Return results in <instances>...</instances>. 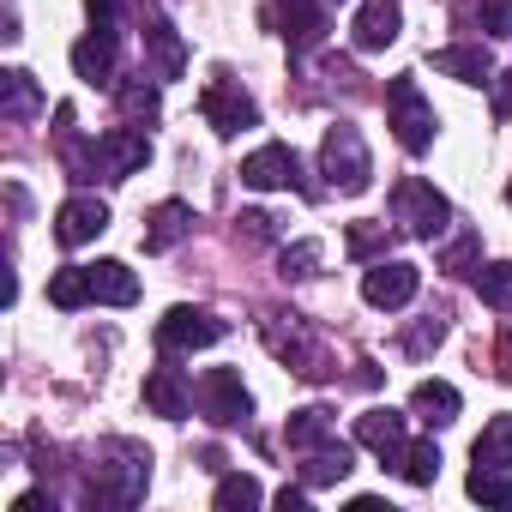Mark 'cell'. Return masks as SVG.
I'll return each instance as SVG.
<instances>
[{
	"mask_svg": "<svg viewBox=\"0 0 512 512\" xmlns=\"http://www.w3.org/2000/svg\"><path fill=\"white\" fill-rule=\"evenodd\" d=\"M145 488H151V452L133 446V440H109L103 464L91 476V500L97 506H139Z\"/></svg>",
	"mask_w": 512,
	"mask_h": 512,
	"instance_id": "1",
	"label": "cell"
},
{
	"mask_svg": "<svg viewBox=\"0 0 512 512\" xmlns=\"http://www.w3.org/2000/svg\"><path fill=\"white\" fill-rule=\"evenodd\" d=\"M392 229L410 235V241H440V235L452 229L446 193H440L434 181H422V175H404V181L392 187Z\"/></svg>",
	"mask_w": 512,
	"mask_h": 512,
	"instance_id": "2",
	"label": "cell"
},
{
	"mask_svg": "<svg viewBox=\"0 0 512 512\" xmlns=\"http://www.w3.org/2000/svg\"><path fill=\"white\" fill-rule=\"evenodd\" d=\"M386 127H392V139H398L410 157H422V151L434 145V133H440L434 103L422 97V85H416L410 73H398V79L386 85Z\"/></svg>",
	"mask_w": 512,
	"mask_h": 512,
	"instance_id": "3",
	"label": "cell"
},
{
	"mask_svg": "<svg viewBox=\"0 0 512 512\" xmlns=\"http://www.w3.org/2000/svg\"><path fill=\"white\" fill-rule=\"evenodd\" d=\"M320 175L338 187V193H368L374 187V157H368V145H362V133L350 127V121H338L326 139H320Z\"/></svg>",
	"mask_w": 512,
	"mask_h": 512,
	"instance_id": "4",
	"label": "cell"
},
{
	"mask_svg": "<svg viewBox=\"0 0 512 512\" xmlns=\"http://www.w3.org/2000/svg\"><path fill=\"white\" fill-rule=\"evenodd\" d=\"M199 115H205V127H211L217 139H235L241 127H260V103H253V97L241 91V79H229V73H217V79L199 91Z\"/></svg>",
	"mask_w": 512,
	"mask_h": 512,
	"instance_id": "5",
	"label": "cell"
},
{
	"mask_svg": "<svg viewBox=\"0 0 512 512\" xmlns=\"http://www.w3.org/2000/svg\"><path fill=\"white\" fill-rule=\"evenodd\" d=\"M223 332H229V326H223L211 308H187V302H181V308H169V314L157 320V344H163L169 356H193V350H211Z\"/></svg>",
	"mask_w": 512,
	"mask_h": 512,
	"instance_id": "6",
	"label": "cell"
},
{
	"mask_svg": "<svg viewBox=\"0 0 512 512\" xmlns=\"http://www.w3.org/2000/svg\"><path fill=\"white\" fill-rule=\"evenodd\" d=\"M193 398H199V416L217 422V428H235V422L253 416V398H247V386H241L235 368H211V374H199Z\"/></svg>",
	"mask_w": 512,
	"mask_h": 512,
	"instance_id": "7",
	"label": "cell"
},
{
	"mask_svg": "<svg viewBox=\"0 0 512 512\" xmlns=\"http://www.w3.org/2000/svg\"><path fill=\"white\" fill-rule=\"evenodd\" d=\"M266 344H272V356H284L296 374H308V380H326L332 368H326V356H320V344L308 338V326H302V314H266Z\"/></svg>",
	"mask_w": 512,
	"mask_h": 512,
	"instance_id": "8",
	"label": "cell"
},
{
	"mask_svg": "<svg viewBox=\"0 0 512 512\" xmlns=\"http://www.w3.org/2000/svg\"><path fill=\"white\" fill-rule=\"evenodd\" d=\"M151 163V133H139V127H109V133H97V175L103 181H127V175H139Z\"/></svg>",
	"mask_w": 512,
	"mask_h": 512,
	"instance_id": "9",
	"label": "cell"
},
{
	"mask_svg": "<svg viewBox=\"0 0 512 512\" xmlns=\"http://www.w3.org/2000/svg\"><path fill=\"white\" fill-rule=\"evenodd\" d=\"M416 290H422V272L410 260H374L362 272V302L368 308H410Z\"/></svg>",
	"mask_w": 512,
	"mask_h": 512,
	"instance_id": "10",
	"label": "cell"
},
{
	"mask_svg": "<svg viewBox=\"0 0 512 512\" xmlns=\"http://www.w3.org/2000/svg\"><path fill=\"white\" fill-rule=\"evenodd\" d=\"M241 181H247L253 193L308 187V181H302V157H296L290 145H260V151H247V163H241Z\"/></svg>",
	"mask_w": 512,
	"mask_h": 512,
	"instance_id": "11",
	"label": "cell"
},
{
	"mask_svg": "<svg viewBox=\"0 0 512 512\" xmlns=\"http://www.w3.org/2000/svg\"><path fill=\"white\" fill-rule=\"evenodd\" d=\"M398 31H404V7H398V0H362L356 25H350V43L362 55H380V49L398 43Z\"/></svg>",
	"mask_w": 512,
	"mask_h": 512,
	"instance_id": "12",
	"label": "cell"
},
{
	"mask_svg": "<svg viewBox=\"0 0 512 512\" xmlns=\"http://www.w3.org/2000/svg\"><path fill=\"white\" fill-rule=\"evenodd\" d=\"M145 55H151V73L157 79H181L187 73V49H181V31L169 25V13L157 7H145Z\"/></svg>",
	"mask_w": 512,
	"mask_h": 512,
	"instance_id": "13",
	"label": "cell"
},
{
	"mask_svg": "<svg viewBox=\"0 0 512 512\" xmlns=\"http://www.w3.org/2000/svg\"><path fill=\"white\" fill-rule=\"evenodd\" d=\"M109 229V205L97 199V193H73L61 211H55V241L61 247H85V241H97Z\"/></svg>",
	"mask_w": 512,
	"mask_h": 512,
	"instance_id": "14",
	"label": "cell"
},
{
	"mask_svg": "<svg viewBox=\"0 0 512 512\" xmlns=\"http://www.w3.org/2000/svg\"><path fill=\"white\" fill-rule=\"evenodd\" d=\"M278 19H284V37H290L296 55L320 49L326 31H332V7H326V0H278Z\"/></svg>",
	"mask_w": 512,
	"mask_h": 512,
	"instance_id": "15",
	"label": "cell"
},
{
	"mask_svg": "<svg viewBox=\"0 0 512 512\" xmlns=\"http://www.w3.org/2000/svg\"><path fill=\"white\" fill-rule=\"evenodd\" d=\"M410 416L404 410H368V416H356V440L368 446V452H380L392 470H398V458H404V446H410V428H404Z\"/></svg>",
	"mask_w": 512,
	"mask_h": 512,
	"instance_id": "16",
	"label": "cell"
},
{
	"mask_svg": "<svg viewBox=\"0 0 512 512\" xmlns=\"http://www.w3.org/2000/svg\"><path fill=\"white\" fill-rule=\"evenodd\" d=\"M115 55H121V31H91L73 43V73L85 85H115Z\"/></svg>",
	"mask_w": 512,
	"mask_h": 512,
	"instance_id": "17",
	"label": "cell"
},
{
	"mask_svg": "<svg viewBox=\"0 0 512 512\" xmlns=\"http://www.w3.org/2000/svg\"><path fill=\"white\" fill-rule=\"evenodd\" d=\"M428 67H434V73H446V79H458V85H488V79H494V55H488L482 43L434 49V55H428Z\"/></svg>",
	"mask_w": 512,
	"mask_h": 512,
	"instance_id": "18",
	"label": "cell"
},
{
	"mask_svg": "<svg viewBox=\"0 0 512 512\" xmlns=\"http://www.w3.org/2000/svg\"><path fill=\"white\" fill-rule=\"evenodd\" d=\"M193 205H181V199H163L151 217H145V253H169V247H181L187 235H193Z\"/></svg>",
	"mask_w": 512,
	"mask_h": 512,
	"instance_id": "19",
	"label": "cell"
},
{
	"mask_svg": "<svg viewBox=\"0 0 512 512\" xmlns=\"http://www.w3.org/2000/svg\"><path fill=\"white\" fill-rule=\"evenodd\" d=\"M145 410L151 416H169V422H181L193 410V386L181 380V368H151L145 374Z\"/></svg>",
	"mask_w": 512,
	"mask_h": 512,
	"instance_id": "20",
	"label": "cell"
},
{
	"mask_svg": "<svg viewBox=\"0 0 512 512\" xmlns=\"http://www.w3.org/2000/svg\"><path fill=\"white\" fill-rule=\"evenodd\" d=\"M37 109H43V85H37V73H25V67H7V73H0V121L25 127Z\"/></svg>",
	"mask_w": 512,
	"mask_h": 512,
	"instance_id": "21",
	"label": "cell"
},
{
	"mask_svg": "<svg viewBox=\"0 0 512 512\" xmlns=\"http://www.w3.org/2000/svg\"><path fill=\"white\" fill-rule=\"evenodd\" d=\"M350 470H356V452H350L344 440H326V446L302 452V482H308V488H338Z\"/></svg>",
	"mask_w": 512,
	"mask_h": 512,
	"instance_id": "22",
	"label": "cell"
},
{
	"mask_svg": "<svg viewBox=\"0 0 512 512\" xmlns=\"http://www.w3.org/2000/svg\"><path fill=\"white\" fill-rule=\"evenodd\" d=\"M410 416H416L422 428H452V422H458V386L422 380V386L410 392Z\"/></svg>",
	"mask_w": 512,
	"mask_h": 512,
	"instance_id": "23",
	"label": "cell"
},
{
	"mask_svg": "<svg viewBox=\"0 0 512 512\" xmlns=\"http://www.w3.org/2000/svg\"><path fill=\"white\" fill-rule=\"evenodd\" d=\"M91 290H97L103 308H133L139 302V278H133L127 260H97L91 266Z\"/></svg>",
	"mask_w": 512,
	"mask_h": 512,
	"instance_id": "24",
	"label": "cell"
},
{
	"mask_svg": "<svg viewBox=\"0 0 512 512\" xmlns=\"http://www.w3.org/2000/svg\"><path fill=\"white\" fill-rule=\"evenodd\" d=\"M284 440H290V452H314V446L338 440V428H332V410H326V404L290 410V422H284Z\"/></svg>",
	"mask_w": 512,
	"mask_h": 512,
	"instance_id": "25",
	"label": "cell"
},
{
	"mask_svg": "<svg viewBox=\"0 0 512 512\" xmlns=\"http://www.w3.org/2000/svg\"><path fill=\"white\" fill-rule=\"evenodd\" d=\"M157 73L145 67V73H133V79H115V103H121V115H133V121H151L157 115Z\"/></svg>",
	"mask_w": 512,
	"mask_h": 512,
	"instance_id": "26",
	"label": "cell"
},
{
	"mask_svg": "<svg viewBox=\"0 0 512 512\" xmlns=\"http://www.w3.org/2000/svg\"><path fill=\"white\" fill-rule=\"evenodd\" d=\"M49 302L67 308V314H79L85 302H97V290H91V266H61V272L49 278Z\"/></svg>",
	"mask_w": 512,
	"mask_h": 512,
	"instance_id": "27",
	"label": "cell"
},
{
	"mask_svg": "<svg viewBox=\"0 0 512 512\" xmlns=\"http://www.w3.org/2000/svg\"><path fill=\"white\" fill-rule=\"evenodd\" d=\"M464 488H470V500H482V506H500V512H512V470H494V464H470Z\"/></svg>",
	"mask_w": 512,
	"mask_h": 512,
	"instance_id": "28",
	"label": "cell"
},
{
	"mask_svg": "<svg viewBox=\"0 0 512 512\" xmlns=\"http://www.w3.org/2000/svg\"><path fill=\"white\" fill-rule=\"evenodd\" d=\"M470 458H476V464H494V470H512V410H506V416H494V422L476 434Z\"/></svg>",
	"mask_w": 512,
	"mask_h": 512,
	"instance_id": "29",
	"label": "cell"
},
{
	"mask_svg": "<svg viewBox=\"0 0 512 512\" xmlns=\"http://www.w3.org/2000/svg\"><path fill=\"white\" fill-rule=\"evenodd\" d=\"M434 260H440V272H470V278H476V266H482V235H476V229H452V235L440 241Z\"/></svg>",
	"mask_w": 512,
	"mask_h": 512,
	"instance_id": "30",
	"label": "cell"
},
{
	"mask_svg": "<svg viewBox=\"0 0 512 512\" xmlns=\"http://www.w3.org/2000/svg\"><path fill=\"white\" fill-rule=\"evenodd\" d=\"M398 476H404L410 488H434V476H440V446H434V440H410L404 458H398Z\"/></svg>",
	"mask_w": 512,
	"mask_h": 512,
	"instance_id": "31",
	"label": "cell"
},
{
	"mask_svg": "<svg viewBox=\"0 0 512 512\" xmlns=\"http://www.w3.org/2000/svg\"><path fill=\"white\" fill-rule=\"evenodd\" d=\"M476 296H482L494 314H512V260H488V266H476Z\"/></svg>",
	"mask_w": 512,
	"mask_h": 512,
	"instance_id": "32",
	"label": "cell"
},
{
	"mask_svg": "<svg viewBox=\"0 0 512 512\" xmlns=\"http://www.w3.org/2000/svg\"><path fill=\"white\" fill-rule=\"evenodd\" d=\"M211 500H217V512H247V506H260V500H266V488L253 482V476H241V470H235V476H223V482H217V494H211Z\"/></svg>",
	"mask_w": 512,
	"mask_h": 512,
	"instance_id": "33",
	"label": "cell"
},
{
	"mask_svg": "<svg viewBox=\"0 0 512 512\" xmlns=\"http://www.w3.org/2000/svg\"><path fill=\"white\" fill-rule=\"evenodd\" d=\"M386 241H392V229L386 223H350V235H344V247L356 253V260H386Z\"/></svg>",
	"mask_w": 512,
	"mask_h": 512,
	"instance_id": "34",
	"label": "cell"
},
{
	"mask_svg": "<svg viewBox=\"0 0 512 512\" xmlns=\"http://www.w3.org/2000/svg\"><path fill=\"white\" fill-rule=\"evenodd\" d=\"M320 260H326V247H320V241H284V253H278L284 278H314Z\"/></svg>",
	"mask_w": 512,
	"mask_h": 512,
	"instance_id": "35",
	"label": "cell"
},
{
	"mask_svg": "<svg viewBox=\"0 0 512 512\" xmlns=\"http://www.w3.org/2000/svg\"><path fill=\"white\" fill-rule=\"evenodd\" d=\"M440 344H446V320H440V314H428V320H416V326L404 332V356H416V362L434 356Z\"/></svg>",
	"mask_w": 512,
	"mask_h": 512,
	"instance_id": "36",
	"label": "cell"
},
{
	"mask_svg": "<svg viewBox=\"0 0 512 512\" xmlns=\"http://www.w3.org/2000/svg\"><path fill=\"white\" fill-rule=\"evenodd\" d=\"M476 25L488 37H512V0H476Z\"/></svg>",
	"mask_w": 512,
	"mask_h": 512,
	"instance_id": "37",
	"label": "cell"
},
{
	"mask_svg": "<svg viewBox=\"0 0 512 512\" xmlns=\"http://www.w3.org/2000/svg\"><path fill=\"white\" fill-rule=\"evenodd\" d=\"M235 235L241 241H278V217L272 211H241L235 217Z\"/></svg>",
	"mask_w": 512,
	"mask_h": 512,
	"instance_id": "38",
	"label": "cell"
},
{
	"mask_svg": "<svg viewBox=\"0 0 512 512\" xmlns=\"http://www.w3.org/2000/svg\"><path fill=\"white\" fill-rule=\"evenodd\" d=\"M91 31H121V0H85Z\"/></svg>",
	"mask_w": 512,
	"mask_h": 512,
	"instance_id": "39",
	"label": "cell"
},
{
	"mask_svg": "<svg viewBox=\"0 0 512 512\" xmlns=\"http://www.w3.org/2000/svg\"><path fill=\"white\" fill-rule=\"evenodd\" d=\"M488 91H494V115H500V121H512V73H494V79H488Z\"/></svg>",
	"mask_w": 512,
	"mask_h": 512,
	"instance_id": "40",
	"label": "cell"
},
{
	"mask_svg": "<svg viewBox=\"0 0 512 512\" xmlns=\"http://www.w3.org/2000/svg\"><path fill=\"white\" fill-rule=\"evenodd\" d=\"M494 374L512 386V320H506V332H500V350H494Z\"/></svg>",
	"mask_w": 512,
	"mask_h": 512,
	"instance_id": "41",
	"label": "cell"
},
{
	"mask_svg": "<svg viewBox=\"0 0 512 512\" xmlns=\"http://www.w3.org/2000/svg\"><path fill=\"white\" fill-rule=\"evenodd\" d=\"M13 512H55V500H49L43 488H31V494H19V500H13Z\"/></svg>",
	"mask_w": 512,
	"mask_h": 512,
	"instance_id": "42",
	"label": "cell"
},
{
	"mask_svg": "<svg viewBox=\"0 0 512 512\" xmlns=\"http://www.w3.org/2000/svg\"><path fill=\"white\" fill-rule=\"evenodd\" d=\"M0 43H19V7H13V0L0 7Z\"/></svg>",
	"mask_w": 512,
	"mask_h": 512,
	"instance_id": "43",
	"label": "cell"
},
{
	"mask_svg": "<svg viewBox=\"0 0 512 512\" xmlns=\"http://www.w3.org/2000/svg\"><path fill=\"white\" fill-rule=\"evenodd\" d=\"M278 506L284 512H308V482L302 488H278Z\"/></svg>",
	"mask_w": 512,
	"mask_h": 512,
	"instance_id": "44",
	"label": "cell"
},
{
	"mask_svg": "<svg viewBox=\"0 0 512 512\" xmlns=\"http://www.w3.org/2000/svg\"><path fill=\"white\" fill-rule=\"evenodd\" d=\"M506 205H512V181H506Z\"/></svg>",
	"mask_w": 512,
	"mask_h": 512,
	"instance_id": "45",
	"label": "cell"
},
{
	"mask_svg": "<svg viewBox=\"0 0 512 512\" xmlns=\"http://www.w3.org/2000/svg\"><path fill=\"white\" fill-rule=\"evenodd\" d=\"M326 7H338V0H326Z\"/></svg>",
	"mask_w": 512,
	"mask_h": 512,
	"instance_id": "46",
	"label": "cell"
}]
</instances>
